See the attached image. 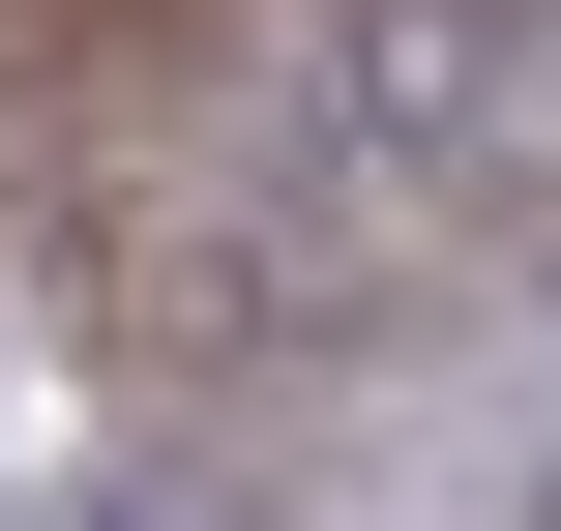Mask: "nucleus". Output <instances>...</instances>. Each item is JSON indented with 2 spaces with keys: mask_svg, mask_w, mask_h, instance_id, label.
Instances as JSON below:
<instances>
[{
  "mask_svg": "<svg viewBox=\"0 0 561 531\" xmlns=\"http://www.w3.org/2000/svg\"><path fill=\"white\" fill-rule=\"evenodd\" d=\"M533 148H561V0H355L325 89H296V177H325L355 236H444V207H503Z\"/></svg>",
  "mask_w": 561,
  "mask_h": 531,
  "instance_id": "1",
  "label": "nucleus"
}]
</instances>
